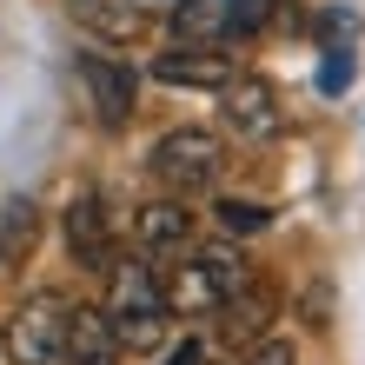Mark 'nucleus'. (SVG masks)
Masks as SVG:
<instances>
[{"label":"nucleus","mask_w":365,"mask_h":365,"mask_svg":"<svg viewBox=\"0 0 365 365\" xmlns=\"http://www.w3.org/2000/svg\"><path fill=\"white\" fill-rule=\"evenodd\" d=\"M153 272H160V292H166V312H173V319H212V312H220L226 299L252 279L246 252L226 246V240H212V246L192 240L186 252L160 259Z\"/></svg>","instance_id":"1"},{"label":"nucleus","mask_w":365,"mask_h":365,"mask_svg":"<svg viewBox=\"0 0 365 365\" xmlns=\"http://www.w3.org/2000/svg\"><path fill=\"white\" fill-rule=\"evenodd\" d=\"M100 312H106V326H113L120 352H160L173 312H166V292H160L153 259H140V252H133V259H113V266H106Z\"/></svg>","instance_id":"2"},{"label":"nucleus","mask_w":365,"mask_h":365,"mask_svg":"<svg viewBox=\"0 0 365 365\" xmlns=\"http://www.w3.org/2000/svg\"><path fill=\"white\" fill-rule=\"evenodd\" d=\"M146 173H153L166 192H180V200H200V192H212L220 173H226V140L206 133V126H173V133L153 140Z\"/></svg>","instance_id":"3"},{"label":"nucleus","mask_w":365,"mask_h":365,"mask_svg":"<svg viewBox=\"0 0 365 365\" xmlns=\"http://www.w3.org/2000/svg\"><path fill=\"white\" fill-rule=\"evenodd\" d=\"M67 292L40 286L0 319V359L7 365H60V332H67Z\"/></svg>","instance_id":"4"},{"label":"nucleus","mask_w":365,"mask_h":365,"mask_svg":"<svg viewBox=\"0 0 365 365\" xmlns=\"http://www.w3.org/2000/svg\"><path fill=\"white\" fill-rule=\"evenodd\" d=\"M272 20V0H173L166 27L192 47H240Z\"/></svg>","instance_id":"5"},{"label":"nucleus","mask_w":365,"mask_h":365,"mask_svg":"<svg viewBox=\"0 0 365 365\" xmlns=\"http://www.w3.org/2000/svg\"><path fill=\"white\" fill-rule=\"evenodd\" d=\"M220 120H226V133H240V140H272L279 126H286V106H279V87L266 73H232L220 87Z\"/></svg>","instance_id":"6"},{"label":"nucleus","mask_w":365,"mask_h":365,"mask_svg":"<svg viewBox=\"0 0 365 365\" xmlns=\"http://www.w3.org/2000/svg\"><path fill=\"white\" fill-rule=\"evenodd\" d=\"M73 73H80V87H87V100H93V120L120 133V126L133 120V106H140V73L126 67V60H113V53H80Z\"/></svg>","instance_id":"7"},{"label":"nucleus","mask_w":365,"mask_h":365,"mask_svg":"<svg viewBox=\"0 0 365 365\" xmlns=\"http://www.w3.org/2000/svg\"><path fill=\"white\" fill-rule=\"evenodd\" d=\"M192 240H200V212H192L180 192H166V200H146L133 212V246H140V259H173V252H186Z\"/></svg>","instance_id":"8"},{"label":"nucleus","mask_w":365,"mask_h":365,"mask_svg":"<svg viewBox=\"0 0 365 365\" xmlns=\"http://www.w3.org/2000/svg\"><path fill=\"white\" fill-rule=\"evenodd\" d=\"M67 252H73V266H87V272H106L120 259L113 212H106L100 192H73V206H67Z\"/></svg>","instance_id":"9"},{"label":"nucleus","mask_w":365,"mask_h":365,"mask_svg":"<svg viewBox=\"0 0 365 365\" xmlns=\"http://www.w3.org/2000/svg\"><path fill=\"white\" fill-rule=\"evenodd\" d=\"M232 73H240V60L226 47H192V40H173L153 60V80H166V87H200V93H220Z\"/></svg>","instance_id":"10"},{"label":"nucleus","mask_w":365,"mask_h":365,"mask_svg":"<svg viewBox=\"0 0 365 365\" xmlns=\"http://www.w3.org/2000/svg\"><path fill=\"white\" fill-rule=\"evenodd\" d=\"M272 312H279L272 286H266V279H246V286L212 312V332H220V346H252V339H266Z\"/></svg>","instance_id":"11"},{"label":"nucleus","mask_w":365,"mask_h":365,"mask_svg":"<svg viewBox=\"0 0 365 365\" xmlns=\"http://www.w3.org/2000/svg\"><path fill=\"white\" fill-rule=\"evenodd\" d=\"M67 14L93 40H106V47H133V40H146V27H153L146 0H67Z\"/></svg>","instance_id":"12"},{"label":"nucleus","mask_w":365,"mask_h":365,"mask_svg":"<svg viewBox=\"0 0 365 365\" xmlns=\"http://www.w3.org/2000/svg\"><path fill=\"white\" fill-rule=\"evenodd\" d=\"M120 339L106 326L100 306H67V332H60V365H120Z\"/></svg>","instance_id":"13"},{"label":"nucleus","mask_w":365,"mask_h":365,"mask_svg":"<svg viewBox=\"0 0 365 365\" xmlns=\"http://www.w3.org/2000/svg\"><path fill=\"white\" fill-rule=\"evenodd\" d=\"M34 246H40V206L27 192H7V200H0V266L20 272L34 259Z\"/></svg>","instance_id":"14"},{"label":"nucleus","mask_w":365,"mask_h":365,"mask_svg":"<svg viewBox=\"0 0 365 365\" xmlns=\"http://www.w3.org/2000/svg\"><path fill=\"white\" fill-rule=\"evenodd\" d=\"M212 220H220L226 232H266V226H272V212H266V206H252V200H220V206H212Z\"/></svg>","instance_id":"15"},{"label":"nucleus","mask_w":365,"mask_h":365,"mask_svg":"<svg viewBox=\"0 0 365 365\" xmlns=\"http://www.w3.org/2000/svg\"><path fill=\"white\" fill-rule=\"evenodd\" d=\"M319 87L346 93L352 87V40H326V60H319Z\"/></svg>","instance_id":"16"},{"label":"nucleus","mask_w":365,"mask_h":365,"mask_svg":"<svg viewBox=\"0 0 365 365\" xmlns=\"http://www.w3.org/2000/svg\"><path fill=\"white\" fill-rule=\"evenodd\" d=\"M240 365H299V352H292V339H252Z\"/></svg>","instance_id":"17"},{"label":"nucleus","mask_w":365,"mask_h":365,"mask_svg":"<svg viewBox=\"0 0 365 365\" xmlns=\"http://www.w3.org/2000/svg\"><path fill=\"white\" fill-rule=\"evenodd\" d=\"M166 365H206V346H200V339H180V346L166 352Z\"/></svg>","instance_id":"18"}]
</instances>
